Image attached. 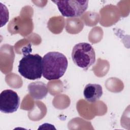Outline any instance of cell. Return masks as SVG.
<instances>
[{
  "instance_id": "6",
  "label": "cell",
  "mask_w": 130,
  "mask_h": 130,
  "mask_svg": "<svg viewBox=\"0 0 130 130\" xmlns=\"http://www.w3.org/2000/svg\"><path fill=\"white\" fill-rule=\"evenodd\" d=\"M103 94V88L99 84H87L83 90L84 99L89 103H94L99 100Z\"/></svg>"
},
{
  "instance_id": "7",
  "label": "cell",
  "mask_w": 130,
  "mask_h": 130,
  "mask_svg": "<svg viewBox=\"0 0 130 130\" xmlns=\"http://www.w3.org/2000/svg\"><path fill=\"white\" fill-rule=\"evenodd\" d=\"M30 95L35 100H41L48 93L47 85L41 81L30 83L27 86Z\"/></svg>"
},
{
  "instance_id": "3",
  "label": "cell",
  "mask_w": 130,
  "mask_h": 130,
  "mask_svg": "<svg viewBox=\"0 0 130 130\" xmlns=\"http://www.w3.org/2000/svg\"><path fill=\"white\" fill-rule=\"evenodd\" d=\"M72 58L76 66L87 71L95 61V51L90 44L79 43L72 49Z\"/></svg>"
},
{
  "instance_id": "1",
  "label": "cell",
  "mask_w": 130,
  "mask_h": 130,
  "mask_svg": "<svg viewBox=\"0 0 130 130\" xmlns=\"http://www.w3.org/2000/svg\"><path fill=\"white\" fill-rule=\"evenodd\" d=\"M68 66V59L64 54L49 52L42 58V76L48 80L58 79L63 76Z\"/></svg>"
},
{
  "instance_id": "5",
  "label": "cell",
  "mask_w": 130,
  "mask_h": 130,
  "mask_svg": "<svg viewBox=\"0 0 130 130\" xmlns=\"http://www.w3.org/2000/svg\"><path fill=\"white\" fill-rule=\"evenodd\" d=\"M20 98L17 93L11 89H6L0 94V111L4 113H12L17 110Z\"/></svg>"
},
{
  "instance_id": "4",
  "label": "cell",
  "mask_w": 130,
  "mask_h": 130,
  "mask_svg": "<svg viewBox=\"0 0 130 130\" xmlns=\"http://www.w3.org/2000/svg\"><path fill=\"white\" fill-rule=\"evenodd\" d=\"M55 3L63 17L75 18L80 17L87 10L88 1L69 0L52 1Z\"/></svg>"
},
{
  "instance_id": "2",
  "label": "cell",
  "mask_w": 130,
  "mask_h": 130,
  "mask_svg": "<svg viewBox=\"0 0 130 130\" xmlns=\"http://www.w3.org/2000/svg\"><path fill=\"white\" fill-rule=\"evenodd\" d=\"M18 70L24 78L31 80L42 76V57L38 54L24 55L19 62Z\"/></svg>"
}]
</instances>
